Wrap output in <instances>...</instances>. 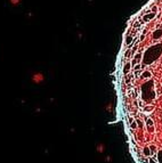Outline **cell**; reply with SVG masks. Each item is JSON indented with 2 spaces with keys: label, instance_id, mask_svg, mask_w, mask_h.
Returning a JSON list of instances; mask_svg holds the SVG:
<instances>
[{
  "label": "cell",
  "instance_id": "obj_1",
  "mask_svg": "<svg viewBox=\"0 0 162 163\" xmlns=\"http://www.w3.org/2000/svg\"><path fill=\"white\" fill-rule=\"evenodd\" d=\"M43 79H45V77L42 75V73H34V74L32 75V81L36 82V83H40V82H42Z\"/></svg>",
  "mask_w": 162,
  "mask_h": 163
},
{
  "label": "cell",
  "instance_id": "obj_2",
  "mask_svg": "<svg viewBox=\"0 0 162 163\" xmlns=\"http://www.w3.org/2000/svg\"><path fill=\"white\" fill-rule=\"evenodd\" d=\"M130 128H131L132 130H136V129H137V122L134 121L132 119H130Z\"/></svg>",
  "mask_w": 162,
  "mask_h": 163
},
{
  "label": "cell",
  "instance_id": "obj_3",
  "mask_svg": "<svg viewBox=\"0 0 162 163\" xmlns=\"http://www.w3.org/2000/svg\"><path fill=\"white\" fill-rule=\"evenodd\" d=\"M143 153H144V155H146V156H151L150 147H144V150H143Z\"/></svg>",
  "mask_w": 162,
  "mask_h": 163
},
{
  "label": "cell",
  "instance_id": "obj_4",
  "mask_svg": "<svg viewBox=\"0 0 162 163\" xmlns=\"http://www.w3.org/2000/svg\"><path fill=\"white\" fill-rule=\"evenodd\" d=\"M150 151H151V156H153V155L156 153V147L154 145L150 146Z\"/></svg>",
  "mask_w": 162,
  "mask_h": 163
},
{
  "label": "cell",
  "instance_id": "obj_5",
  "mask_svg": "<svg viewBox=\"0 0 162 163\" xmlns=\"http://www.w3.org/2000/svg\"><path fill=\"white\" fill-rule=\"evenodd\" d=\"M146 126H147V127H153V126H154V122L151 120V119H147V120H146Z\"/></svg>",
  "mask_w": 162,
  "mask_h": 163
},
{
  "label": "cell",
  "instance_id": "obj_6",
  "mask_svg": "<svg viewBox=\"0 0 162 163\" xmlns=\"http://www.w3.org/2000/svg\"><path fill=\"white\" fill-rule=\"evenodd\" d=\"M158 161L159 163H162V151H159L158 153Z\"/></svg>",
  "mask_w": 162,
  "mask_h": 163
},
{
  "label": "cell",
  "instance_id": "obj_7",
  "mask_svg": "<svg viewBox=\"0 0 162 163\" xmlns=\"http://www.w3.org/2000/svg\"><path fill=\"white\" fill-rule=\"evenodd\" d=\"M136 122H137V127L139 128V129H143V127H144V123H143L140 120H137Z\"/></svg>",
  "mask_w": 162,
  "mask_h": 163
},
{
  "label": "cell",
  "instance_id": "obj_8",
  "mask_svg": "<svg viewBox=\"0 0 162 163\" xmlns=\"http://www.w3.org/2000/svg\"><path fill=\"white\" fill-rule=\"evenodd\" d=\"M9 1H10V4L14 5V6H16V5H18V4L21 2V0H9Z\"/></svg>",
  "mask_w": 162,
  "mask_h": 163
},
{
  "label": "cell",
  "instance_id": "obj_9",
  "mask_svg": "<svg viewBox=\"0 0 162 163\" xmlns=\"http://www.w3.org/2000/svg\"><path fill=\"white\" fill-rule=\"evenodd\" d=\"M97 151H98V152H103V151H104V145H103V144H101V145L97 146Z\"/></svg>",
  "mask_w": 162,
  "mask_h": 163
},
{
  "label": "cell",
  "instance_id": "obj_10",
  "mask_svg": "<svg viewBox=\"0 0 162 163\" xmlns=\"http://www.w3.org/2000/svg\"><path fill=\"white\" fill-rule=\"evenodd\" d=\"M154 15H155V13H153V14H151V15H147L146 17H144V19H151L152 17H154Z\"/></svg>",
  "mask_w": 162,
  "mask_h": 163
},
{
  "label": "cell",
  "instance_id": "obj_11",
  "mask_svg": "<svg viewBox=\"0 0 162 163\" xmlns=\"http://www.w3.org/2000/svg\"><path fill=\"white\" fill-rule=\"evenodd\" d=\"M151 77V74L149 72H144L143 73V78H150Z\"/></svg>",
  "mask_w": 162,
  "mask_h": 163
},
{
  "label": "cell",
  "instance_id": "obj_12",
  "mask_svg": "<svg viewBox=\"0 0 162 163\" xmlns=\"http://www.w3.org/2000/svg\"><path fill=\"white\" fill-rule=\"evenodd\" d=\"M149 163H158L155 161V160H154V157H150V160H149Z\"/></svg>",
  "mask_w": 162,
  "mask_h": 163
},
{
  "label": "cell",
  "instance_id": "obj_13",
  "mask_svg": "<svg viewBox=\"0 0 162 163\" xmlns=\"http://www.w3.org/2000/svg\"><path fill=\"white\" fill-rule=\"evenodd\" d=\"M152 109H153V107H145L144 111H151Z\"/></svg>",
  "mask_w": 162,
  "mask_h": 163
}]
</instances>
